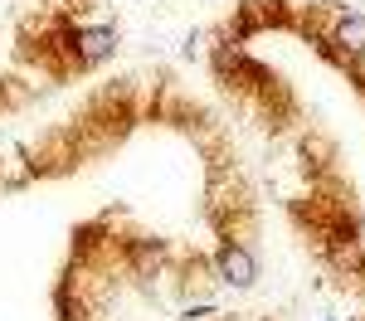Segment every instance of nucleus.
I'll return each mask as SVG.
<instances>
[{"mask_svg":"<svg viewBox=\"0 0 365 321\" xmlns=\"http://www.w3.org/2000/svg\"><path fill=\"white\" fill-rule=\"evenodd\" d=\"M68 44H73L78 63H98L117 49V34L113 29H78V34H68Z\"/></svg>","mask_w":365,"mask_h":321,"instance_id":"f257e3e1","label":"nucleus"},{"mask_svg":"<svg viewBox=\"0 0 365 321\" xmlns=\"http://www.w3.org/2000/svg\"><path fill=\"white\" fill-rule=\"evenodd\" d=\"M253 258H249V248H239V243H225L220 248V278L225 283H234V288H249L253 283Z\"/></svg>","mask_w":365,"mask_h":321,"instance_id":"f03ea898","label":"nucleus"},{"mask_svg":"<svg viewBox=\"0 0 365 321\" xmlns=\"http://www.w3.org/2000/svg\"><path fill=\"white\" fill-rule=\"evenodd\" d=\"M331 44L341 54H365V15H341L331 29Z\"/></svg>","mask_w":365,"mask_h":321,"instance_id":"7ed1b4c3","label":"nucleus"},{"mask_svg":"<svg viewBox=\"0 0 365 321\" xmlns=\"http://www.w3.org/2000/svg\"><path fill=\"white\" fill-rule=\"evenodd\" d=\"M161 258H166V248H161V243H151V238L132 248V263H137V273H141V278H151V273L161 268Z\"/></svg>","mask_w":365,"mask_h":321,"instance_id":"20e7f679","label":"nucleus"}]
</instances>
